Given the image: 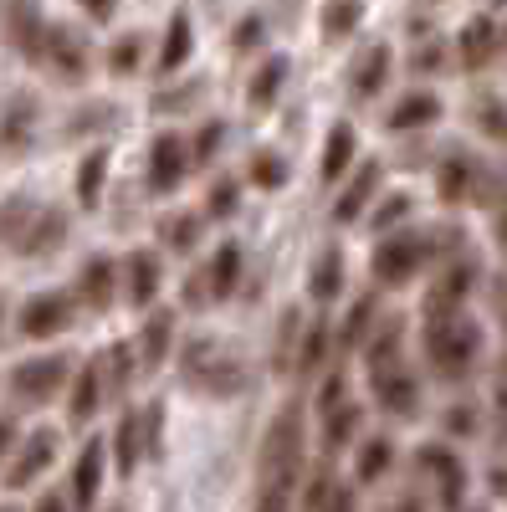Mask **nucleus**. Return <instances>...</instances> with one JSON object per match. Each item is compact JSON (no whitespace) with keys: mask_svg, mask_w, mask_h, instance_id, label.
Wrapping results in <instances>:
<instances>
[{"mask_svg":"<svg viewBox=\"0 0 507 512\" xmlns=\"http://www.w3.org/2000/svg\"><path fill=\"white\" fill-rule=\"evenodd\" d=\"M118 6H82V21H113Z\"/></svg>","mask_w":507,"mask_h":512,"instance_id":"58","label":"nucleus"},{"mask_svg":"<svg viewBox=\"0 0 507 512\" xmlns=\"http://www.w3.org/2000/svg\"><path fill=\"white\" fill-rule=\"evenodd\" d=\"M251 512H292V492H257Z\"/></svg>","mask_w":507,"mask_h":512,"instance_id":"54","label":"nucleus"},{"mask_svg":"<svg viewBox=\"0 0 507 512\" xmlns=\"http://www.w3.org/2000/svg\"><path fill=\"white\" fill-rule=\"evenodd\" d=\"M180 379L190 384L195 395H210V400H236L246 390V364L236 354H216V338H190L180 349Z\"/></svg>","mask_w":507,"mask_h":512,"instance_id":"3","label":"nucleus"},{"mask_svg":"<svg viewBox=\"0 0 507 512\" xmlns=\"http://www.w3.org/2000/svg\"><path fill=\"white\" fill-rule=\"evenodd\" d=\"M492 303H497V313L507 318V272H502V277L492 282Z\"/></svg>","mask_w":507,"mask_h":512,"instance_id":"59","label":"nucleus"},{"mask_svg":"<svg viewBox=\"0 0 507 512\" xmlns=\"http://www.w3.org/2000/svg\"><path fill=\"white\" fill-rule=\"evenodd\" d=\"M497 52H502V26H497L492 16H477V21L461 26V36H456V57H461V67H467V72L492 67Z\"/></svg>","mask_w":507,"mask_h":512,"instance_id":"19","label":"nucleus"},{"mask_svg":"<svg viewBox=\"0 0 507 512\" xmlns=\"http://www.w3.org/2000/svg\"><path fill=\"white\" fill-rule=\"evenodd\" d=\"M113 512H118V507H113Z\"/></svg>","mask_w":507,"mask_h":512,"instance_id":"63","label":"nucleus"},{"mask_svg":"<svg viewBox=\"0 0 507 512\" xmlns=\"http://www.w3.org/2000/svg\"><path fill=\"white\" fill-rule=\"evenodd\" d=\"M26 134H31V98H16V108L6 113V128H0V139H6V144L16 149Z\"/></svg>","mask_w":507,"mask_h":512,"instance_id":"48","label":"nucleus"},{"mask_svg":"<svg viewBox=\"0 0 507 512\" xmlns=\"http://www.w3.org/2000/svg\"><path fill=\"white\" fill-rule=\"evenodd\" d=\"M0 512H16V507H0Z\"/></svg>","mask_w":507,"mask_h":512,"instance_id":"62","label":"nucleus"},{"mask_svg":"<svg viewBox=\"0 0 507 512\" xmlns=\"http://www.w3.org/2000/svg\"><path fill=\"white\" fill-rule=\"evenodd\" d=\"M436 190H441V200H472V190H477V159L472 154H446L441 159V175H436Z\"/></svg>","mask_w":507,"mask_h":512,"instance_id":"34","label":"nucleus"},{"mask_svg":"<svg viewBox=\"0 0 507 512\" xmlns=\"http://www.w3.org/2000/svg\"><path fill=\"white\" fill-rule=\"evenodd\" d=\"M354 154H359V134L354 123L338 118L328 134H323V154H318V180L333 185V180H349L354 175Z\"/></svg>","mask_w":507,"mask_h":512,"instance_id":"20","label":"nucleus"},{"mask_svg":"<svg viewBox=\"0 0 507 512\" xmlns=\"http://www.w3.org/2000/svg\"><path fill=\"white\" fill-rule=\"evenodd\" d=\"M379 512H420V502H415V492H400V497H390Z\"/></svg>","mask_w":507,"mask_h":512,"instance_id":"57","label":"nucleus"},{"mask_svg":"<svg viewBox=\"0 0 507 512\" xmlns=\"http://www.w3.org/2000/svg\"><path fill=\"white\" fill-rule=\"evenodd\" d=\"M77 303L88 308L93 318H108L118 303H123V292H118V256H108V251H93L88 262L77 267Z\"/></svg>","mask_w":507,"mask_h":512,"instance_id":"9","label":"nucleus"},{"mask_svg":"<svg viewBox=\"0 0 507 512\" xmlns=\"http://www.w3.org/2000/svg\"><path fill=\"white\" fill-rule=\"evenodd\" d=\"M420 349H426V364L441 379H467L477 354H482V323L467 318V313L426 318V328H420Z\"/></svg>","mask_w":507,"mask_h":512,"instance_id":"2","label":"nucleus"},{"mask_svg":"<svg viewBox=\"0 0 507 512\" xmlns=\"http://www.w3.org/2000/svg\"><path fill=\"white\" fill-rule=\"evenodd\" d=\"M446 431H456V436H472V431H477V410H472V405H456V410H446Z\"/></svg>","mask_w":507,"mask_h":512,"instance_id":"51","label":"nucleus"},{"mask_svg":"<svg viewBox=\"0 0 507 512\" xmlns=\"http://www.w3.org/2000/svg\"><path fill=\"white\" fill-rule=\"evenodd\" d=\"M287 72H292L287 57H267L257 72H251V82H246V108H251V113H267V108L277 103V93H282Z\"/></svg>","mask_w":507,"mask_h":512,"instance_id":"31","label":"nucleus"},{"mask_svg":"<svg viewBox=\"0 0 507 512\" xmlns=\"http://www.w3.org/2000/svg\"><path fill=\"white\" fill-rule=\"evenodd\" d=\"M303 405L287 400L262 431V451H257V482L262 492H292L298 497L303 482Z\"/></svg>","mask_w":507,"mask_h":512,"instance_id":"1","label":"nucleus"},{"mask_svg":"<svg viewBox=\"0 0 507 512\" xmlns=\"http://www.w3.org/2000/svg\"><path fill=\"white\" fill-rule=\"evenodd\" d=\"M492 231H497V236L507 241V205H502V210H497V216H492Z\"/></svg>","mask_w":507,"mask_h":512,"instance_id":"61","label":"nucleus"},{"mask_svg":"<svg viewBox=\"0 0 507 512\" xmlns=\"http://www.w3.org/2000/svg\"><path fill=\"white\" fill-rule=\"evenodd\" d=\"M415 466L436 477L441 512H461V502H467V466H461L446 446H420V451H415Z\"/></svg>","mask_w":507,"mask_h":512,"instance_id":"16","label":"nucleus"},{"mask_svg":"<svg viewBox=\"0 0 507 512\" xmlns=\"http://www.w3.org/2000/svg\"><path fill=\"white\" fill-rule=\"evenodd\" d=\"M298 338H303V313L287 303V308L277 313V333H272V374H277V379L292 374V359H298Z\"/></svg>","mask_w":507,"mask_h":512,"instance_id":"32","label":"nucleus"},{"mask_svg":"<svg viewBox=\"0 0 507 512\" xmlns=\"http://www.w3.org/2000/svg\"><path fill=\"white\" fill-rule=\"evenodd\" d=\"M374 323H379V297H374V292H359L354 303H349V313H344L338 344H344V349H364L369 333H374Z\"/></svg>","mask_w":507,"mask_h":512,"instance_id":"35","label":"nucleus"},{"mask_svg":"<svg viewBox=\"0 0 507 512\" xmlns=\"http://www.w3.org/2000/svg\"><path fill=\"white\" fill-rule=\"evenodd\" d=\"M108 466L118 477H134L144 466V436H139V405H123L113 420V436H108Z\"/></svg>","mask_w":507,"mask_h":512,"instance_id":"18","label":"nucleus"},{"mask_svg":"<svg viewBox=\"0 0 507 512\" xmlns=\"http://www.w3.org/2000/svg\"><path fill=\"white\" fill-rule=\"evenodd\" d=\"M441 118V98L436 93H426V88H420V93H405L395 108H390V134H410V128H431Z\"/></svg>","mask_w":507,"mask_h":512,"instance_id":"30","label":"nucleus"},{"mask_svg":"<svg viewBox=\"0 0 507 512\" xmlns=\"http://www.w3.org/2000/svg\"><path fill=\"white\" fill-rule=\"evenodd\" d=\"M431 256H436V241L426 231H395L369 251V272L379 287H410Z\"/></svg>","mask_w":507,"mask_h":512,"instance_id":"5","label":"nucleus"},{"mask_svg":"<svg viewBox=\"0 0 507 512\" xmlns=\"http://www.w3.org/2000/svg\"><path fill=\"white\" fill-rule=\"evenodd\" d=\"M98 359H103V384H108V395H129V384L139 379V354L129 349V338H113V344H108Z\"/></svg>","mask_w":507,"mask_h":512,"instance_id":"33","label":"nucleus"},{"mask_svg":"<svg viewBox=\"0 0 507 512\" xmlns=\"http://www.w3.org/2000/svg\"><path fill=\"white\" fill-rule=\"evenodd\" d=\"M11 451H16V420H6V415H0V466L11 461Z\"/></svg>","mask_w":507,"mask_h":512,"instance_id":"56","label":"nucleus"},{"mask_svg":"<svg viewBox=\"0 0 507 512\" xmlns=\"http://www.w3.org/2000/svg\"><path fill=\"white\" fill-rule=\"evenodd\" d=\"M359 420H364V410L354 405V400H344L338 410H328L323 415V436H318V446H323V456H333V451H344L354 436H359Z\"/></svg>","mask_w":507,"mask_h":512,"instance_id":"37","label":"nucleus"},{"mask_svg":"<svg viewBox=\"0 0 507 512\" xmlns=\"http://www.w3.org/2000/svg\"><path fill=\"white\" fill-rule=\"evenodd\" d=\"M477 128H482L487 139L507 144V108H502V103H482V108H477Z\"/></svg>","mask_w":507,"mask_h":512,"instance_id":"50","label":"nucleus"},{"mask_svg":"<svg viewBox=\"0 0 507 512\" xmlns=\"http://www.w3.org/2000/svg\"><path fill=\"white\" fill-rule=\"evenodd\" d=\"M6 318H11V297L0 292V344H6Z\"/></svg>","mask_w":507,"mask_h":512,"instance_id":"60","label":"nucleus"},{"mask_svg":"<svg viewBox=\"0 0 507 512\" xmlns=\"http://www.w3.org/2000/svg\"><path fill=\"white\" fill-rule=\"evenodd\" d=\"M57 431H47V425H41V431H31L26 441H16V451H11V461L0 466V472H6V492H21V487H31V482H41L52 472V461H57Z\"/></svg>","mask_w":507,"mask_h":512,"instance_id":"11","label":"nucleus"},{"mask_svg":"<svg viewBox=\"0 0 507 512\" xmlns=\"http://www.w3.org/2000/svg\"><path fill=\"white\" fill-rule=\"evenodd\" d=\"M221 144H226V118H205L195 134L185 139V149H190V169H205L210 159L221 154Z\"/></svg>","mask_w":507,"mask_h":512,"instance_id":"41","label":"nucleus"},{"mask_svg":"<svg viewBox=\"0 0 507 512\" xmlns=\"http://www.w3.org/2000/svg\"><path fill=\"white\" fill-rule=\"evenodd\" d=\"M103 62H108L113 77H139V67H144V36H139V31L113 36V47H108Z\"/></svg>","mask_w":507,"mask_h":512,"instance_id":"40","label":"nucleus"},{"mask_svg":"<svg viewBox=\"0 0 507 512\" xmlns=\"http://www.w3.org/2000/svg\"><path fill=\"white\" fill-rule=\"evenodd\" d=\"M323 41H344L359 21H364V6H323Z\"/></svg>","mask_w":507,"mask_h":512,"instance_id":"45","label":"nucleus"},{"mask_svg":"<svg viewBox=\"0 0 507 512\" xmlns=\"http://www.w3.org/2000/svg\"><path fill=\"white\" fill-rule=\"evenodd\" d=\"M31 512H72V502H67V492H57V487H47L36 502H31Z\"/></svg>","mask_w":507,"mask_h":512,"instance_id":"53","label":"nucleus"},{"mask_svg":"<svg viewBox=\"0 0 507 512\" xmlns=\"http://www.w3.org/2000/svg\"><path fill=\"white\" fill-rule=\"evenodd\" d=\"M262 16H246L241 26H236V52H246V47H262Z\"/></svg>","mask_w":507,"mask_h":512,"instance_id":"52","label":"nucleus"},{"mask_svg":"<svg viewBox=\"0 0 507 512\" xmlns=\"http://www.w3.org/2000/svg\"><path fill=\"white\" fill-rule=\"evenodd\" d=\"M236 205H241V180H236V175H216V180L205 185L200 216H205V221H231V216H236Z\"/></svg>","mask_w":507,"mask_h":512,"instance_id":"39","label":"nucleus"},{"mask_svg":"<svg viewBox=\"0 0 507 512\" xmlns=\"http://www.w3.org/2000/svg\"><path fill=\"white\" fill-rule=\"evenodd\" d=\"M41 67H52L62 82H82V77H88V41L62 31V26H47V52H41Z\"/></svg>","mask_w":507,"mask_h":512,"instance_id":"21","label":"nucleus"},{"mask_svg":"<svg viewBox=\"0 0 507 512\" xmlns=\"http://www.w3.org/2000/svg\"><path fill=\"white\" fill-rule=\"evenodd\" d=\"M47 16H41L36 6H6L0 11V31H6V41H11V52L16 57H26L31 67H41V52H47Z\"/></svg>","mask_w":507,"mask_h":512,"instance_id":"15","label":"nucleus"},{"mask_svg":"<svg viewBox=\"0 0 507 512\" xmlns=\"http://www.w3.org/2000/svg\"><path fill=\"white\" fill-rule=\"evenodd\" d=\"M190 52H195V26H190V11H175V16H169V26H164V36H159L154 72H159V77H175V72L190 62Z\"/></svg>","mask_w":507,"mask_h":512,"instance_id":"25","label":"nucleus"},{"mask_svg":"<svg viewBox=\"0 0 507 512\" xmlns=\"http://www.w3.org/2000/svg\"><path fill=\"white\" fill-rule=\"evenodd\" d=\"M395 466V441L390 436H369L364 446H359V461H354V482L359 487H374L379 477H385Z\"/></svg>","mask_w":507,"mask_h":512,"instance_id":"38","label":"nucleus"},{"mask_svg":"<svg viewBox=\"0 0 507 512\" xmlns=\"http://www.w3.org/2000/svg\"><path fill=\"white\" fill-rule=\"evenodd\" d=\"M390 67H395V52L379 41V47H369L359 62H354V82H349V93H354V103H369V98H379L385 93V82H390Z\"/></svg>","mask_w":507,"mask_h":512,"instance_id":"27","label":"nucleus"},{"mask_svg":"<svg viewBox=\"0 0 507 512\" xmlns=\"http://www.w3.org/2000/svg\"><path fill=\"white\" fill-rule=\"evenodd\" d=\"M67 210L62 205H47V210H36V216H31V226L21 231V241H16V256H26V262H31V256H47V251H57L62 241H67Z\"/></svg>","mask_w":507,"mask_h":512,"instance_id":"23","label":"nucleus"},{"mask_svg":"<svg viewBox=\"0 0 507 512\" xmlns=\"http://www.w3.org/2000/svg\"><path fill=\"white\" fill-rule=\"evenodd\" d=\"M328 344H333V318H313V323H303V338H298V359H292V374L313 379V374L328 364Z\"/></svg>","mask_w":507,"mask_h":512,"instance_id":"29","label":"nucleus"},{"mask_svg":"<svg viewBox=\"0 0 507 512\" xmlns=\"http://www.w3.org/2000/svg\"><path fill=\"white\" fill-rule=\"evenodd\" d=\"M369 390H374L379 410L395 415V420H415L420 415V379H415V369L405 359L369 369Z\"/></svg>","mask_w":507,"mask_h":512,"instance_id":"10","label":"nucleus"},{"mask_svg":"<svg viewBox=\"0 0 507 512\" xmlns=\"http://www.w3.org/2000/svg\"><path fill=\"white\" fill-rule=\"evenodd\" d=\"M139 436H144V461L164 456V400L139 405Z\"/></svg>","mask_w":507,"mask_h":512,"instance_id":"43","label":"nucleus"},{"mask_svg":"<svg viewBox=\"0 0 507 512\" xmlns=\"http://www.w3.org/2000/svg\"><path fill=\"white\" fill-rule=\"evenodd\" d=\"M379 180H385V169H379L374 159H364V164L354 169V175H349V185L338 190V200H333V221H338V226L364 221V216H369V205H374Z\"/></svg>","mask_w":507,"mask_h":512,"instance_id":"17","label":"nucleus"},{"mask_svg":"<svg viewBox=\"0 0 507 512\" xmlns=\"http://www.w3.org/2000/svg\"><path fill=\"white\" fill-rule=\"evenodd\" d=\"M175 349H180V313L175 308H154V313H144V328H139V369L144 374H159L169 359H175Z\"/></svg>","mask_w":507,"mask_h":512,"instance_id":"13","label":"nucleus"},{"mask_svg":"<svg viewBox=\"0 0 507 512\" xmlns=\"http://www.w3.org/2000/svg\"><path fill=\"white\" fill-rule=\"evenodd\" d=\"M410 210H415V200H410L405 190H395V195H385V205L369 210V226H374L379 236H395V226L410 216Z\"/></svg>","mask_w":507,"mask_h":512,"instance_id":"44","label":"nucleus"},{"mask_svg":"<svg viewBox=\"0 0 507 512\" xmlns=\"http://www.w3.org/2000/svg\"><path fill=\"white\" fill-rule=\"evenodd\" d=\"M108 169H113V154L103 144H93L88 154L77 159V175H72V195L82 210H98L103 195H108Z\"/></svg>","mask_w":507,"mask_h":512,"instance_id":"24","label":"nucleus"},{"mask_svg":"<svg viewBox=\"0 0 507 512\" xmlns=\"http://www.w3.org/2000/svg\"><path fill=\"white\" fill-rule=\"evenodd\" d=\"M400 344H405V318H379L369 344H364V369H379V364H395L400 359Z\"/></svg>","mask_w":507,"mask_h":512,"instance_id":"36","label":"nucleus"},{"mask_svg":"<svg viewBox=\"0 0 507 512\" xmlns=\"http://www.w3.org/2000/svg\"><path fill=\"white\" fill-rule=\"evenodd\" d=\"M103 482H108V441L88 436V446L77 451L72 477H67V502H72V512H93L98 497H103Z\"/></svg>","mask_w":507,"mask_h":512,"instance_id":"12","label":"nucleus"},{"mask_svg":"<svg viewBox=\"0 0 507 512\" xmlns=\"http://www.w3.org/2000/svg\"><path fill=\"white\" fill-rule=\"evenodd\" d=\"M118 292H123V303H129L134 313H154L159 292H164V256L154 246H134L118 262Z\"/></svg>","mask_w":507,"mask_h":512,"instance_id":"8","label":"nucleus"},{"mask_svg":"<svg viewBox=\"0 0 507 512\" xmlns=\"http://www.w3.org/2000/svg\"><path fill=\"white\" fill-rule=\"evenodd\" d=\"M31 216H36V205H31L26 195H16L6 210H0V241H11V246H16V241H21V231L31 226Z\"/></svg>","mask_w":507,"mask_h":512,"instance_id":"46","label":"nucleus"},{"mask_svg":"<svg viewBox=\"0 0 507 512\" xmlns=\"http://www.w3.org/2000/svg\"><path fill=\"white\" fill-rule=\"evenodd\" d=\"M318 512H354V487H333L328 502H323Z\"/></svg>","mask_w":507,"mask_h":512,"instance_id":"55","label":"nucleus"},{"mask_svg":"<svg viewBox=\"0 0 507 512\" xmlns=\"http://www.w3.org/2000/svg\"><path fill=\"white\" fill-rule=\"evenodd\" d=\"M241 267H246L241 241H221L216 251H210V262H205V287H210V303H231V297L241 292Z\"/></svg>","mask_w":507,"mask_h":512,"instance_id":"22","label":"nucleus"},{"mask_svg":"<svg viewBox=\"0 0 507 512\" xmlns=\"http://www.w3.org/2000/svg\"><path fill=\"white\" fill-rule=\"evenodd\" d=\"M72 369H77L72 354H31V359L11 364V374H6V395H11L21 410H41V405H52L57 395H67Z\"/></svg>","mask_w":507,"mask_h":512,"instance_id":"4","label":"nucleus"},{"mask_svg":"<svg viewBox=\"0 0 507 512\" xmlns=\"http://www.w3.org/2000/svg\"><path fill=\"white\" fill-rule=\"evenodd\" d=\"M349 400V374L344 369H333V374H323V384H318V400H313V410H318V420L328 415V410H338Z\"/></svg>","mask_w":507,"mask_h":512,"instance_id":"47","label":"nucleus"},{"mask_svg":"<svg viewBox=\"0 0 507 512\" xmlns=\"http://www.w3.org/2000/svg\"><path fill=\"white\" fill-rule=\"evenodd\" d=\"M108 400V384H103V359L93 354L88 364H77L72 369V384H67V425L72 431H82Z\"/></svg>","mask_w":507,"mask_h":512,"instance_id":"14","label":"nucleus"},{"mask_svg":"<svg viewBox=\"0 0 507 512\" xmlns=\"http://www.w3.org/2000/svg\"><path fill=\"white\" fill-rule=\"evenodd\" d=\"M338 292H344V251H338V246H323V251L313 256V267H308V297L328 308Z\"/></svg>","mask_w":507,"mask_h":512,"instance_id":"28","label":"nucleus"},{"mask_svg":"<svg viewBox=\"0 0 507 512\" xmlns=\"http://www.w3.org/2000/svg\"><path fill=\"white\" fill-rule=\"evenodd\" d=\"M154 236H159L164 251L195 256V246H200V236H205V216H200V210H164L159 226H154Z\"/></svg>","mask_w":507,"mask_h":512,"instance_id":"26","label":"nucleus"},{"mask_svg":"<svg viewBox=\"0 0 507 512\" xmlns=\"http://www.w3.org/2000/svg\"><path fill=\"white\" fill-rule=\"evenodd\" d=\"M77 323V297L67 287H47V292H31L26 303L16 308V328L31 344H47V338H62Z\"/></svg>","mask_w":507,"mask_h":512,"instance_id":"6","label":"nucleus"},{"mask_svg":"<svg viewBox=\"0 0 507 512\" xmlns=\"http://www.w3.org/2000/svg\"><path fill=\"white\" fill-rule=\"evenodd\" d=\"M246 180H251V190H282L287 185V159L277 149H257L246 164Z\"/></svg>","mask_w":507,"mask_h":512,"instance_id":"42","label":"nucleus"},{"mask_svg":"<svg viewBox=\"0 0 507 512\" xmlns=\"http://www.w3.org/2000/svg\"><path fill=\"white\" fill-rule=\"evenodd\" d=\"M185 180H190V149H185V134H180V128H159V134L149 139L144 185H149V195L169 200V195H180Z\"/></svg>","mask_w":507,"mask_h":512,"instance_id":"7","label":"nucleus"},{"mask_svg":"<svg viewBox=\"0 0 507 512\" xmlns=\"http://www.w3.org/2000/svg\"><path fill=\"white\" fill-rule=\"evenodd\" d=\"M180 303H185V313H205V308H210V287H205V267L185 277V287H180Z\"/></svg>","mask_w":507,"mask_h":512,"instance_id":"49","label":"nucleus"}]
</instances>
